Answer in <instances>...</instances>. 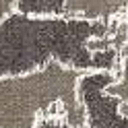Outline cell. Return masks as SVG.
<instances>
[{
	"label": "cell",
	"instance_id": "cell-1",
	"mask_svg": "<svg viewBox=\"0 0 128 128\" xmlns=\"http://www.w3.org/2000/svg\"><path fill=\"white\" fill-rule=\"evenodd\" d=\"M112 76L106 66H78L48 56L21 72L0 74V128H39L46 122L62 128H91L83 83Z\"/></svg>",
	"mask_w": 128,
	"mask_h": 128
},
{
	"label": "cell",
	"instance_id": "cell-2",
	"mask_svg": "<svg viewBox=\"0 0 128 128\" xmlns=\"http://www.w3.org/2000/svg\"><path fill=\"white\" fill-rule=\"evenodd\" d=\"M124 14H128V0H62L58 12H29V17L110 25Z\"/></svg>",
	"mask_w": 128,
	"mask_h": 128
},
{
	"label": "cell",
	"instance_id": "cell-3",
	"mask_svg": "<svg viewBox=\"0 0 128 128\" xmlns=\"http://www.w3.org/2000/svg\"><path fill=\"white\" fill-rule=\"evenodd\" d=\"M128 44V14L110 23L101 35H91L85 39V50L89 54H103V52H118Z\"/></svg>",
	"mask_w": 128,
	"mask_h": 128
},
{
	"label": "cell",
	"instance_id": "cell-4",
	"mask_svg": "<svg viewBox=\"0 0 128 128\" xmlns=\"http://www.w3.org/2000/svg\"><path fill=\"white\" fill-rule=\"evenodd\" d=\"M101 93L118 101L128 99V44L116 52L114 66H112V81L106 87H101Z\"/></svg>",
	"mask_w": 128,
	"mask_h": 128
},
{
	"label": "cell",
	"instance_id": "cell-5",
	"mask_svg": "<svg viewBox=\"0 0 128 128\" xmlns=\"http://www.w3.org/2000/svg\"><path fill=\"white\" fill-rule=\"evenodd\" d=\"M19 4L21 0H0V25L19 12Z\"/></svg>",
	"mask_w": 128,
	"mask_h": 128
},
{
	"label": "cell",
	"instance_id": "cell-6",
	"mask_svg": "<svg viewBox=\"0 0 128 128\" xmlns=\"http://www.w3.org/2000/svg\"><path fill=\"white\" fill-rule=\"evenodd\" d=\"M116 114H118L120 118H126V120H128V99H126V101H118Z\"/></svg>",
	"mask_w": 128,
	"mask_h": 128
}]
</instances>
